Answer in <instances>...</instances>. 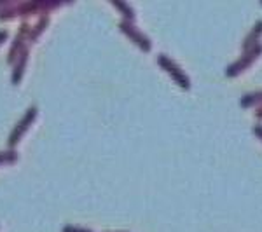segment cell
Masks as SVG:
<instances>
[{"instance_id":"6da1fadb","label":"cell","mask_w":262,"mask_h":232,"mask_svg":"<svg viewBox=\"0 0 262 232\" xmlns=\"http://www.w3.org/2000/svg\"><path fill=\"white\" fill-rule=\"evenodd\" d=\"M61 2H54V0H32V2H4L0 7V19H11L14 16H28L35 14V12H42L48 14L49 9H56L60 7Z\"/></svg>"},{"instance_id":"7a4b0ae2","label":"cell","mask_w":262,"mask_h":232,"mask_svg":"<svg viewBox=\"0 0 262 232\" xmlns=\"http://www.w3.org/2000/svg\"><path fill=\"white\" fill-rule=\"evenodd\" d=\"M260 54H262V44L259 42V44H255L253 48L243 51L242 56H239L236 61H232L231 65L226 68V75L227 77H236V75H239L243 70H247L248 65H252V63L255 61Z\"/></svg>"},{"instance_id":"3957f363","label":"cell","mask_w":262,"mask_h":232,"mask_svg":"<svg viewBox=\"0 0 262 232\" xmlns=\"http://www.w3.org/2000/svg\"><path fill=\"white\" fill-rule=\"evenodd\" d=\"M158 63L171 75L173 81L179 84V86H182L184 89H191V81H189V77L184 74V70H182L170 56H166V54H158Z\"/></svg>"},{"instance_id":"277c9868","label":"cell","mask_w":262,"mask_h":232,"mask_svg":"<svg viewBox=\"0 0 262 232\" xmlns=\"http://www.w3.org/2000/svg\"><path fill=\"white\" fill-rule=\"evenodd\" d=\"M30 30H32V27H30V23H27V21H23V23L19 25V30L16 33L14 40H12L9 53H7V61L9 63H14L18 60V54L23 53V49L27 48L25 42H27V37L30 35Z\"/></svg>"},{"instance_id":"5b68a950","label":"cell","mask_w":262,"mask_h":232,"mask_svg":"<svg viewBox=\"0 0 262 232\" xmlns=\"http://www.w3.org/2000/svg\"><path fill=\"white\" fill-rule=\"evenodd\" d=\"M119 30L122 32V33H126V35L129 37L131 40L135 42V44L138 45L142 51H145V53H149L150 51V48H152V44H150V40H149V37L147 35H143V33L138 30L137 27H135L133 23H129V21H126V19H121L119 21Z\"/></svg>"},{"instance_id":"8992f818","label":"cell","mask_w":262,"mask_h":232,"mask_svg":"<svg viewBox=\"0 0 262 232\" xmlns=\"http://www.w3.org/2000/svg\"><path fill=\"white\" fill-rule=\"evenodd\" d=\"M35 115H37V107H35V105H32V107L23 113V117H21V119L18 121V124L14 126V129L11 131L9 140H7V145H9V147H14L16 143L19 142V138L23 136V133L28 129V126H30V124H32V121L35 119Z\"/></svg>"},{"instance_id":"52a82bcc","label":"cell","mask_w":262,"mask_h":232,"mask_svg":"<svg viewBox=\"0 0 262 232\" xmlns=\"http://www.w3.org/2000/svg\"><path fill=\"white\" fill-rule=\"evenodd\" d=\"M260 33H262V19L257 21V23L253 25V28L250 30V33H248V35L245 37V40H243V51H247V49L253 48L255 44H259Z\"/></svg>"},{"instance_id":"ba28073f","label":"cell","mask_w":262,"mask_h":232,"mask_svg":"<svg viewBox=\"0 0 262 232\" xmlns=\"http://www.w3.org/2000/svg\"><path fill=\"white\" fill-rule=\"evenodd\" d=\"M27 60H28V48L23 49V53L19 54V60L14 61V70H12V84H18L21 75H23V70H25V65H27Z\"/></svg>"},{"instance_id":"9c48e42d","label":"cell","mask_w":262,"mask_h":232,"mask_svg":"<svg viewBox=\"0 0 262 232\" xmlns=\"http://www.w3.org/2000/svg\"><path fill=\"white\" fill-rule=\"evenodd\" d=\"M48 23H49V16H48V14H42L40 18H39V21H37V23L32 27L30 35H28V40H30V42L35 40L37 37H39L40 33L44 32V28L48 27Z\"/></svg>"},{"instance_id":"30bf717a","label":"cell","mask_w":262,"mask_h":232,"mask_svg":"<svg viewBox=\"0 0 262 232\" xmlns=\"http://www.w3.org/2000/svg\"><path fill=\"white\" fill-rule=\"evenodd\" d=\"M242 107H250V105L255 103H262V91H253V92H247V95L242 96Z\"/></svg>"},{"instance_id":"8fae6325","label":"cell","mask_w":262,"mask_h":232,"mask_svg":"<svg viewBox=\"0 0 262 232\" xmlns=\"http://www.w3.org/2000/svg\"><path fill=\"white\" fill-rule=\"evenodd\" d=\"M112 4H114V6H116L117 9H119L121 12H122V14H124L126 21H129V23H131V21L135 19V11L131 9V7L128 6V4H124V2H117V0H114Z\"/></svg>"},{"instance_id":"7c38bea8","label":"cell","mask_w":262,"mask_h":232,"mask_svg":"<svg viewBox=\"0 0 262 232\" xmlns=\"http://www.w3.org/2000/svg\"><path fill=\"white\" fill-rule=\"evenodd\" d=\"M18 159L16 150H7V152H0V164L2 163H14Z\"/></svg>"},{"instance_id":"4fadbf2b","label":"cell","mask_w":262,"mask_h":232,"mask_svg":"<svg viewBox=\"0 0 262 232\" xmlns=\"http://www.w3.org/2000/svg\"><path fill=\"white\" fill-rule=\"evenodd\" d=\"M61 232H93V230L84 229V227H77V225H65L61 229Z\"/></svg>"},{"instance_id":"5bb4252c","label":"cell","mask_w":262,"mask_h":232,"mask_svg":"<svg viewBox=\"0 0 262 232\" xmlns=\"http://www.w3.org/2000/svg\"><path fill=\"white\" fill-rule=\"evenodd\" d=\"M253 133H255L259 138H262V124H255V126H253Z\"/></svg>"},{"instance_id":"9a60e30c","label":"cell","mask_w":262,"mask_h":232,"mask_svg":"<svg viewBox=\"0 0 262 232\" xmlns=\"http://www.w3.org/2000/svg\"><path fill=\"white\" fill-rule=\"evenodd\" d=\"M6 37H7V32L6 30H0V42L6 40Z\"/></svg>"},{"instance_id":"2e32d148","label":"cell","mask_w":262,"mask_h":232,"mask_svg":"<svg viewBox=\"0 0 262 232\" xmlns=\"http://www.w3.org/2000/svg\"><path fill=\"white\" fill-rule=\"evenodd\" d=\"M255 117L257 119H262V107L257 108V112H255Z\"/></svg>"},{"instance_id":"e0dca14e","label":"cell","mask_w":262,"mask_h":232,"mask_svg":"<svg viewBox=\"0 0 262 232\" xmlns=\"http://www.w3.org/2000/svg\"><path fill=\"white\" fill-rule=\"evenodd\" d=\"M4 6V2H0V7H2Z\"/></svg>"}]
</instances>
